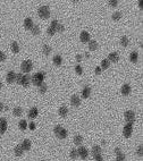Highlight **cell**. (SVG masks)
Returning <instances> with one entry per match:
<instances>
[{
	"instance_id": "74e56055",
	"label": "cell",
	"mask_w": 143,
	"mask_h": 161,
	"mask_svg": "<svg viewBox=\"0 0 143 161\" xmlns=\"http://www.w3.org/2000/svg\"><path fill=\"white\" fill-rule=\"evenodd\" d=\"M58 25H59L58 21H57V19H53V21L51 22V25H50V26H51V27L53 28V30L56 31V30H57V27H58Z\"/></svg>"
},
{
	"instance_id": "8992f818",
	"label": "cell",
	"mask_w": 143,
	"mask_h": 161,
	"mask_svg": "<svg viewBox=\"0 0 143 161\" xmlns=\"http://www.w3.org/2000/svg\"><path fill=\"white\" fill-rule=\"evenodd\" d=\"M77 154H78L82 159H86L89 157V152L86 150V148H84V146H80L78 150H77Z\"/></svg>"
},
{
	"instance_id": "60d3db41",
	"label": "cell",
	"mask_w": 143,
	"mask_h": 161,
	"mask_svg": "<svg viewBox=\"0 0 143 161\" xmlns=\"http://www.w3.org/2000/svg\"><path fill=\"white\" fill-rule=\"evenodd\" d=\"M47 33L49 34V35H53V34L56 33V31L53 30V28L51 27V26H49V27H48V30H47Z\"/></svg>"
},
{
	"instance_id": "7402d4cb",
	"label": "cell",
	"mask_w": 143,
	"mask_h": 161,
	"mask_svg": "<svg viewBox=\"0 0 143 161\" xmlns=\"http://www.w3.org/2000/svg\"><path fill=\"white\" fill-rule=\"evenodd\" d=\"M67 134H68V132L66 131V129H65V128H61V131L59 132V133H58V135H57V136H58L59 139L64 140V139H66V137H67Z\"/></svg>"
},
{
	"instance_id": "30bf717a",
	"label": "cell",
	"mask_w": 143,
	"mask_h": 161,
	"mask_svg": "<svg viewBox=\"0 0 143 161\" xmlns=\"http://www.w3.org/2000/svg\"><path fill=\"white\" fill-rule=\"evenodd\" d=\"M7 120L5 118H1L0 119V135H2L5 133L6 131H7Z\"/></svg>"
},
{
	"instance_id": "5b68a950",
	"label": "cell",
	"mask_w": 143,
	"mask_h": 161,
	"mask_svg": "<svg viewBox=\"0 0 143 161\" xmlns=\"http://www.w3.org/2000/svg\"><path fill=\"white\" fill-rule=\"evenodd\" d=\"M124 117L128 124H133L135 122V114H134V111H132V110H127L126 112L124 114Z\"/></svg>"
},
{
	"instance_id": "ee69618b",
	"label": "cell",
	"mask_w": 143,
	"mask_h": 161,
	"mask_svg": "<svg viewBox=\"0 0 143 161\" xmlns=\"http://www.w3.org/2000/svg\"><path fill=\"white\" fill-rule=\"evenodd\" d=\"M61 128H62L61 126H56V127L53 128V132H55V134H56V135H58V133L61 131Z\"/></svg>"
},
{
	"instance_id": "8fae6325",
	"label": "cell",
	"mask_w": 143,
	"mask_h": 161,
	"mask_svg": "<svg viewBox=\"0 0 143 161\" xmlns=\"http://www.w3.org/2000/svg\"><path fill=\"white\" fill-rule=\"evenodd\" d=\"M70 103L74 106V107H78V106L81 104V99H80V96L76 95V94H74V95L70 98Z\"/></svg>"
},
{
	"instance_id": "9a60e30c",
	"label": "cell",
	"mask_w": 143,
	"mask_h": 161,
	"mask_svg": "<svg viewBox=\"0 0 143 161\" xmlns=\"http://www.w3.org/2000/svg\"><path fill=\"white\" fill-rule=\"evenodd\" d=\"M108 60L109 61H113V62H117L119 60V56L117 52H111L109 53V56H108Z\"/></svg>"
},
{
	"instance_id": "2e32d148",
	"label": "cell",
	"mask_w": 143,
	"mask_h": 161,
	"mask_svg": "<svg viewBox=\"0 0 143 161\" xmlns=\"http://www.w3.org/2000/svg\"><path fill=\"white\" fill-rule=\"evenodd\" d=\"M38 115H39V110H38V108H32L30 111H28V117H30L31 119L36 118V117H38Z\"/></svg>"
},
{
	"instance_id": "277c9868",
	"label": "cell",
	"mask_w": 143,
	"mask_h": 161,
	"mask_svg": "<svg viewBox=\"0 0 143 161\" xmlns=\"http://www.w3.org/2000/svg\"><path fill=\"white\" fill-rule=\"evenodd\" d=\"M132 132H133V124H126V125L124 126V129H123V134H124V136L128 139V137H131V135H132Z\"/></svg>"
},
{
	"instance_id": "d6986e66",
	"label": "cell",
	"mask_w": 143,
	"mask_h": 161,
	"mask_svg": "<svg viewBox=\"0 0 143 161\" xmlns=\"http://www.w3.org/2000/svg\"><path fill=\"white\" fill-rule=\"evenodd\" d=\"M14 153H15L16 157H21V156H23V153H24V150L22 149L21 145H17L15 148V150H14Z\"/></svg>"
},
{
	"instance_id": "d4e9b609",
	"label": "cell",
	"mask_w": 143,
	"mask_h": 161,
	"mask_svg": "<svg viewBox=\"0 0 143 161\" xmlns=\"http://www.w3.org/2000/svg\"><path fill=\"white\" fill-rule=\"evenodd\" d=\"M109 66H110V62H109V60L108 59H105V60H102L101 61V69H108L109 68Z\"/></svg>"
},
{
	"instance_id": "44dd1931",
	"label": "cell",
	"mask_w": 143,
	"mask_h": 161,
	"mask_svg": "<svg viewBox=\"0 0 143 161\" xmlns=\"http://www.w3.org/2000/svg\"><path fill=\"white\" fill-rule=\"evenodd\" d=\"M138 59H139V53L136 52V51H133V52L130 54V60L132 62H136Z\"/></svg>"
},
{
	"instance_id": "52a82bcc",
	"label": "cell",
	"mask_w": 143,
	"mask_h": 161,
	"mask_svg": "<svg viewBox=\"0 0 143 161\" xmlns=\"http://www.w3.org/2000/svg\"><path fill=\"white\" fill-rule=\"evenodd\" d=\"M15 78H16V74L14 73L13 70L8 71L7 75H6V81H7L8 84H11V83L15 82Z\"/></svg>"
},
{
	"instance_id": "4316f807",
	"label": "cell",
	"mask_w": 143,
	"mask_h": 161,
	"mask_svg": "<svg viewBox=\"0 0 143 161\" xmlns=\"http://www.w3.org/2000/svg\"><path fill=\"white\" fill-rule=\"evenodd\" d=\"M83 142V137L81 136V135H76L75 137H74V144L76 145H81Z\"/></svg>"
},
{
	"instance_id": "ac0fdd59",
	"label": "cell",
	"mask_w": 143,
	"mask_h": 161,
	"mask_svg": "<svg viewBox=\"0 0 143 161\" xmlns=\"http://www.w3.org/2000/svg\"><path fill=\"white\" fill-rule=\"evenodd\" d=\"M10 49L14 53H18L19 52V44L17 42H11L10 44Z\"/></svg>"
},
{
	"instance_id": "7dc6e473",
	"label": "cell",
	"mask_w": 143,
	"mask_h": 161,
	"mask_svg": "<svg viewBox=\"0 0 143 161\" xmlns=\"http://www.w3.org/2000/svg\"><path fill=\"white\" fill-rule=\"evenodd\" d=\"M27 126H28V128L32 129V131L35 129V124H34V123H30V125H27Z\"/></svg>"
},
{
	"instance_id": "db71d44e",
	"label": "cell",
	"mask_w": 143,
	"mask_h": 161,
	"mask_svg": "<svg viewBox=\"0 0 143 161\" xmlns=\"http://www.w3.org/2000/svg\"><path fill=\"white\" fill-rule=\"evenodd\" d=\"M1 87H2V83H1V81H0V90H1Z\"/></svg>"
},
{
	"instance_id": "f35d334b",
	"label": "cell",
	"mask_w": 143,
	"mask_h": 161,
	"mask_svg": "<svg viewBox=\"0 0 143 161\" xmlns=\"http://www.w3.org/2000/svg\"><path fill=\"white\" fill-rule=\"evenodd\" d=\"M136 153H138L139 157H142V156H143V148H142V145H140L139 148H138V150H136Z\"/></svg>"
},
{
	"instance_id": "f907efd6",
	"label": "cell",
	"mask_w": 143,
	"mask_h": 161,
	"mask_svg": "<svg viewBox=\"0 0 143 161\" xmlns=\"http://www.w3.org/2000/svg\"><path fill=\"white\" fill-rule=\"evenodd\" d=\"M76 60H77V62L81 61V60H82V56H81V54H77V56H76Z\"/></svg>"
},
{
	"instance_id": "4fadbf2b",
	"label": "cell",
	"mask_w": 143,
	"mask_h": 161,
	"mask_svg": "<svg viewBox=\"0 0 143 161\" xmlns=\"http://www.w3.org/2000/svg\"><path fill=\"white\" fill-rule=\"evenodd\" d=\"M21 146H22V149L24 151H28L31 149V146H32V143H31L30 140H24L23 141V143L21 144Z\"/></svg>"
},
{
	"instance_id": "681fc988",
	"label": "cell",
	"mask_w": 143,
	"mask_h": 161,
	"mask_svg": "<svg viewBox=\"0 0 143 161\" xmlns=\"http://www.w3.org/2000/svg\"><path fill=\"white\" fill-rule=\"evenodd\" d=\"M100 73H101V68H100V67H97V68H96V74H97V75H99Z\"/></svg>"
},
{
	"instance_id": "d590c367",
	"label": "cell",
	"mask_w": 143,
	"mask_h": 161,
	"mask_svg": "<svg viewBox=\"0 0 143 161\" xmlns=\"http://www.w3.org/2000/svg\"><path fill=\"white\" fill-rule=\"evenodd\" d=\"M69 156H70L72 159H76V158L78 157V154H77V150H75V149H73V150L70 151Z\"/></svg>"
},
{
	"instance_id": "5bb4252c",
	"label": "cell",
	"mask_w": 143,
	"mask_h": 161,
	"mask_svg": "<svg viewBox=\"0 0 143 161\" xmlns=\"http://www.w3.org/2000/svg\"><path fill=\"white\" fill-rule=\"evenodd\" d=\"M33 21L30 18V17H27V18L24 19V27L26 28V30H31V28L33 27Z\"/></svg>"
},
{
	"instance_id": "3957f363",
	"label": "cell",
	"mask_w": 143,
	"mask_h": 161,
	"mask_svg": "<svg viewBox=\"0 0 143 161\" xmlns=\"http://www.w3.org/2000/svg\"><path fill=\"white\" fill-rule=\"evenodd\" d=\"M32 68H33V62L31 61V60H24L21 65V69L23 73H25V74L30 73V71L32 70Z\"/></svg>"
},
{
	"instance_id": "1f68e13d",
	"label": "cell",
	"mask_w": 143,
	"mask_h": 161,
	"mask_svg": "<svg viewBox=\"0 0 143 161\" xmlns=\"http://www.w3.org/2000/svg\"><path fill=\"white\" fill-rule=\"evenodd\" d=\"M31 31H32V33L34 34V35H39L40 32H41V31H40V27L38 26V25H33V27L31 28Z\"/></svg>"
},
{
	"instance_id": "b9f144b4",
	"label": "cell",
	"mask_w": 143,
	"mask_h": 161,
	"mask_svg": "<svg viewBox=\"0 0 143 161\" xmlns=\"http://www.w3.org/2000/svg\"><path fill=\"white\" fill-rule=\"evenodd\" d=\"M116 161H125V156H124L123 153L118 154V156H117V158H116Z\"/></svg>"
},
{
	"instance_id": "484cf974",
	"label": "cell",
	"mask_w": 143,
	"mask_h": 161,
	"mask_svg": "<svg viewBox=\"0 0 143 161\" xmlns=\"http://www.w3.org/2000/svg\"><path fill=\"white\" fill-rule=\"evenodd\" d=\"M13 114H14V116H17V117L22 116V114H23V109H22L21 107H16V108H14Z\"/></svg>"
},
{
	"instance_id": "ba28073f",
	"label": "cell",
	"mask_w": 143,
	"mask_h": 161,
	"mask_svg": "<svg viewBox=\"0 0 143 161\" xmlns=\"http://www.w3.org/2000/svg\"><path fill=\"white\" fill-rule=\"evenodd\" d=\"M80 39L83 43H86V42H90L91 41V38H90V34H89L86 31H82L81 32V35H80Z\"/></svg>"
},
{
	"instance_id": "9c48e42d",
	"label": "cell",
	"mask_w": 143,
	"mask_h": 161,
	"mask_svg": "<svg viewBox=\"0 0 143 161\" xmlns=\"http://www.w3.org/2000/svg\"><path fill=\"white\" fill-rule=\"evenodd\" d=\"M30 83H31V76L28 75V74H25V75H23V78H22L21 85H23L24 87H28Z\"/></svg>"
},
{
	"instance_id": "8d00e7d4",
	"label": "cell",
	"mask_w": 143,
	"mask_h": 161,
	"mask_svg": "<svg viewBox=\"0 0 143 161\" xmlns=\"http://www.w3.org/2000/svg\"><path fill=\"white\" fill-rule=\"evenodd\" d=\"M75 71L78 75H82L83 74V68H82V66H80V65H76L75 66Z\"/></svg>"
},
{
	"instance_id": "836d02e7",
	"label": "cell",
	"mask_w": 143,
	"mask_h": 161,
	"mask_svg": "<svg viewBox=\"0 0 143 161\" xmlns=\"http://www.w3.org/2000/svg\"><path fill=\"white\" fill-rule=\"evenodd\" d=\"M39 87H40V93H42V94L45 93V92H47V90H48V86H47V84H45L44 82L42 83V84L40 85Z\"/></svg>"
},
{
	"instance_id": "7c38bea8",
	"label": "cell",
	"mask_w": 143,
	"mask_h": 161,
	"mask_svg": "<svg viewBox=\"0 0 143 161\" xmlns=\"http://www.w3.org/2000/svg\"><path fill=\"white\" fill-rule=\"evenodd\" d=\"M131 91H132V87H131V85H128V84H124L122 86V94L123 95H128V94L131 93Z\"/></svg>"
},
{
	"instance_id": "f1b7e54d",
	"label": "cell",
	"mask_w": 143,
	"mask_h": 161,
	"mask_svg": "<svg viewBox=\"0 0 143 161\" xmlns=\"http://www.w3.org/2000/svg\"><path fill=\"white\" fill-rule=\"evenodd\" d=\"M100 153H101V148L99 145H94L92 148V154L97 156V154H100Z\"/></svg>"
},
{
	"instance_id": "c3c4849f",
	"label": "cell",
	"mask_w": 143,
	"mask_h": 161,
	"mask_svg": "<svg viewBox=\"0 0 143 161\" xmlns=\"http://www.w3.org/2000/svg\"><path fill=\"white\" fill-rule=\"evenodd\" d=\"M115 153H116V156H118V154L122 153V150H121L119 148H116V149H115Z\"/></svg>"
},
{
	"instance_id": "9f6ffc18",
	"label": "cell",
	"mask_w": 143,
	"mask_h": 161,
	"mask_svg": "<svg viewBox=\"0 0 143 161\" xmlns=\"http://www.w3.org/2000/svg\"><path fill=\"white\" fill-rule=\"evenodd\" d=\"M42 161H43V160H42Z\"/></svg>"
},
{
	"instance_id": "7a4b0ae2",
	"label": "cell",
	"mask_w": 143,
	"mask_h": 161,
	"mask_svg": "<svg viewBox=\"0 0 143 161\" xmlns=\"http://www.w3.org/2000/svg\"><path fill=\"white\" fill-rule=\"evenodd\" d=\"M38 14L42 19H48L50 17V9L48 6H41L38 9Z\"/></svg>"
},
{
	"instance_id": "e0dca14e",
	"label": "cell",
	"mask_w": 143,
	"mask_h": 161,
	"mask_svg": "<svg viewBox=\"0 0 143 161\" xmlns=\"http://www.w3.org/2000/svg\"><path fill=\"white\" fill-rule=\"evenodd\" d=\"M90 94H91V87L90 86H85L82 90V96L84 98V99H88V98L90 96Z\"/></svg>"
},
{
	"instance_id": "816d5d0a",
	"label": "cell",
	"mask_w": 143,
	"mask_h": 161,
	"mask_svg": "<svg viewBox=\"0 0 143 161\" xmlns=\"http://www.w3.org/2000/svg\"><path fill=\"white\" fill-rule=\"evenodd\" d=\"M4 107H5V106H4V104H2V103H1V102H0V112H1V111H2V110H4Z\"/></svg>"
},
{
	"instance_id": "cb8c5ba5",
	"label": "cell",
	"mask_w": 143,
	"mask_h": 161,
	"mask_svg": "<svg viewBox=\"0 0 143 161\" xmlns=\"http://www.w3.org/2000/svg\"><path fill=\"white\" fill-rule=\"evenodd\" d=\"M58 112H59V115H60L61 117H66L67 114H68V109L66 107H60V108H59V110H58Z\"/></svg>"
},
{
	"instance_id": "603a6c76",
	"label": "cell",
	"mask_w": 143,
	"mask_h": 161,
	"mask_svg": "<svg viewBox=\"0 0 143 161\" xmlns=\"http://www.w3.org/2000/svg\"><path fill=\"white\" fill-rule=\"evenodd\" d=\"M61 62H62V58L60 56H58V54H56V56L53 57V64L56 66H60Z\"/></svg>"
},
{
	"instance_id": "bcb514c9",
	"label": "cell",
	"mask_w": 143,
	"mask_h": 161,
	"mask_svg": "<svg viewBox=\"0 0 143 161\" xmlns=\"http://www.w3.org/2000/svg\"><path fill=\"white\" fill-rule=\"evenodd\" d=\"M5 59H6V54L2 52L1 50H0V61H4Z\"/></svg>"
},
{
	"instance_id": "83f0119b",
	"label": "cell",
	"mask_w": 143,
	"mask_h": 161,
	"mask_svg": "<svg viewBox=\"0 0 143 161\" xmlns=\"http://www.w3.org/2000/svg\"><path fill=\"white\" fill-rule=\"evenodd\" d=\"M121 44L123 45V47H127L128 44H130V40H128L127 36H122V39H121Z\"/></svg>"
},
{
	"instance_id": "7bdbcfd3",
	"label": "cell",
	"mask_w": 143,
	"mask_h": 161,
	"mask_svg": "<svg viewBox=\"0 0 143 161\" xmlns=\"http://www.w3.org/2000/svg\"><path fill=\"white\" fill-rule=\"evenodd\" d=\"M64 31H65V26L61 24H59L58 27H57V30H56V32H64Z\"/></svg>"
},
{
	"instance_id": "ab89813d",
	"label": "cell",
	"mask_w": 143,
	"mask_h": 161,
	"mask_svg": "<svg viewBox=\"0 0 143 161\" xmlns=\"http://www.w3.org/2000/svg\"><path fill=\"white\" fill-rule=\"evenodd\" d=\"M108 5L111 6V7H117V5H118V1H117V0H110V1L108 2Z\"/></svg>"
},
{
	"instance_id": "f5cc1de1",
	"label": "cell",
	"mask_w": 143,
	"mask_h": 161,
	"mask_svg": "<svg viewBox=\"0 0 143 161\" xmlns=\"http://www.w3.org/2000/svg\"><path fill=\"white\" fill-rule=\"evenodd\" d=\"M85 57H86V58H89V57H90V54H89V52H85Z\"/></svg>"
},
{
	"instance_id": "e575fe53",
	"label": "cell",
	"mask_w": 143,
	"mask_h": 161,
	"mask_svg": "<svg viewBox=\"0 0 143 161\" xmlns=\"http://www.w3.org/2000/svg\"><path fill=\"white\" fill-rule=\"evenodd\" d=\"M22 78H23V74H22V73H18V74H16V78H15V82L17 83V84H21V83H22Z\"/></svg>"
},
{
	"instance_id": "f546056e",
	"label": "cell",
	"mask_w": 143,
	"mask_h": 161,
	"mask_svg": "<svg viewBox=\"0 0 143 161\" xmlns=\"http://www.w3.org/2000/svg\"><path fill=\"white\" fill-rule=\"evenodd\" d=\"M42 51H43V53L45 54V56H49L50 52H51V48L48 44H44L43 48H42Z\"/></svg>"
},
{
	"instance_id": "4dcf8cb0",
	"label": "cell",
	"mask_w": 143,
	"mask_h": 161,
	"mask_svg": "<svg viewBox=\"0 0 143 161\" xmlns=\"http://www.w3.org/2000/svg\"><path fill=\"white\" fill-rule=\"evenodd\" d=\"M18 126H19V128H21L22 131H25V129L27 128V123H26V120H21V122L18 123Z\"/></svg>"
},
{
	"instance_id": "11a10c76",
	"label": "cell",
	"mask_w": 143,
	"mask_h": 161,
	"mask_svg": "<svg viewBox=\"0 0 143 161\" xmlns=\"http://www.w3.org/2000/svg\"><path fill=\"white\" fill-rule=\"evenodd\" d=\"M0 137H1V135H0Z\"/></svg>"
},
{
	"instance_id": "6da1fadb",
	"label": "cell",
	"mask_w": 143,
	"mask_h": 161,
	"mask_svg": "<svg viewBox=\"0 0 143 161\" xmlns=\"http://www.w3.org/2000/svg\"><path fill=\"white\" fill-rule=\"evenodd\" d=\"M47 74L44 73V71H42V73H36V74H34V75L31 77V82L33 83L35 86H40L43 83V81H44V77Z\"/></svg>"
},
{
	"instance_id": "d6a6232c",
	"label": "cell",
	"mask_w": 143,
	"mask_h": 161,
	"mask_svg": "<svg viewBox=\"0 0 143 161\" xmlns=\"http://www.w3.org/2000/svg\"><path fill=\"white\" fill-rule=\"evenodd\" d=\"M122 18V13L121 11H116V13L113 14V19L114 21H119Z\"/></svg>"
},
{
	"instance_id": "f6af8a7d",
	"label": "cell",
	"mask_w": 143,
	"mask_h": 161,
	"mask_svg": "<svg viewBox=\"0 0 143 161\" xmlns=\"http://www.w3.org/2000/svg\"><path fill=\"white\" fill-rule=\"evenodd\" d=\"M94 159H96V161H104V158H102L101 153H100V154H97V156H94Z\"/></svg>"
},
{
	"instance_id": "ffe728a7",
	"label": "cell",
	"mask_w": 143,
	"mask_h": 161,
	"mask_svg": "<svg viewBox=\"0 0 143 161\" xmlns=\"http://www.w3.org/2000/svg\"><path fill=\"white\" fill-rule=\"evenodd\" d=\"M89 49H90L91 51H94V50H97L98 49V42L97 41H90L89 42Z\"/></svg>"
}]
</instances>
